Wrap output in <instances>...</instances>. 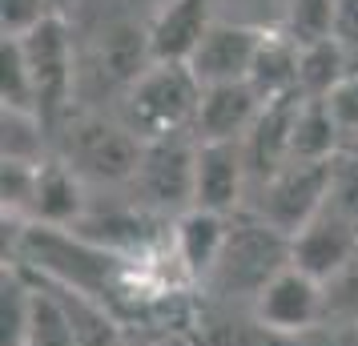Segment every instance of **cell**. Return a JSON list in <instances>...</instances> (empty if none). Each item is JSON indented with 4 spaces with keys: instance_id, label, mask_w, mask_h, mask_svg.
I'll list each match as a JSON object with an SVG mask.
<instances>
[{
    "instance_id": "6da1fadb",
    "label": "cell",
    "mask_w": 358,
    "mask_h": 346,
    "mask_svg": "<svg viewBox=\"0 0 358 346\" xmlns=\"http://www.w3.org/2000/svg\"><path fill=\"white\" fill-rule=\"evenodd\" d=\"M201 81L189 65L153 61V65L125 89L121 97V121L137 141H162L178 133H194L197 109H201Z\"/></svg>"
},
{
    "instance_id": "7a4b0ae2",
    "label": "cell",
    "mask_w": 358,
    "mask_h": 346,
    "mask_svg": "<svg viewBox=\"0 0 358 346\" xmlns=\"http://www.w3.org/2000/svg\"><path fill=\"white\" fill-rule=\"evenodd\" d=\"M286 266H290V238L274 230L270 222H262L258 214L242 210L229 217L226 246H222L213 274L206 278V290L217 298L254 302Z\"/></svg>"
},
{
    "instance_id": "3957f363",
    "label": "cell",
    "mask_w": 358,
    "mask_h": 346,
    "mask_svg": "<svg viewBox=\"0 0 358 346\" xmlns=\"http://www.w3.org/2000/svg\"><path fill=\"white\" fill-rule=\"evenodd\" d=\"M65 137L57 157H65L85 182L93 185H133V173L141 165V149L121 117H101V113H69L65 117Z\"/></svg>"
},
{
    "instance_id": "277c9868",
    "label": "cell",
    "mask_w": 358,
    "mask_h": 346,
    "mask_svg": "<svg viewBox=\"0 0 358 346\" xmlns=\"http://www.w3.org/2000/svg\"><path fill=\"white\" fill-rule=\"evenodd\" d=\"M17 41H20V49H24V61H29L36 113L45 117V125L57 133L65 125L69 109H73V89L81 81V65H77L69 20L52 17L41 29H33L29 36H17Z\"/></svg>"
},
{
    "instance_id": "5b68a950",
    "label": "cell",
    "mask_w": 358,
    "mask_h": 346,
    "mask_svg": "<svg viewBox=\"0 0 358 346\" xmlns=\"http://www.w3.org/2000/svg\"><path fill=\"white\" fill-rule=\"evenodd\" d=\"M326 185H330V161H290L274 178L250 189L245 210L294 238L326 210Z\"/></svg>"
},
{
    "instance_id": "8992f818",
    "label": "cell",
    "mask_w": 358,
    "mask_h": 346,
    "mask_svg": "<svg viewBox=\"0 0 358 346\" xmlns=\"http://www.w3.org/2000/svg\"><path fill=\"white\" fill-rule=\"evenodd\" d=\"M194 182H197V137L178 133L162 141H145L141 165L133 173V194L153 214L181 217L194 210Z\"/></svg>"
},
{
    "instance_id": "52a82bcc",
    "label": "cell",
    "mask_w": 358,
    "mask_h": 346,
    "mask_svg": "<svg viewBox=\"0 0 358 346\" xmlns=\"http://www.w3.org/2000/svg\"><path fill=\"white\" fill-rule=\"evenodd\" d=\"M322 310H326V290L322 282L310 274L286 266L254 302H250V318L258 326L274 330V334H306V330H322Z\"/></svg>"
},
{
    "instance_id": "ba28073f",
    "label": "cell",
    "mask_w": 358,
    "mask_h": 346,
    "mask_svg": "<svg viewBox=\"0 0 358 346\" xmlns=\"http://www.w3.org/2000/svg\"><path fill=\"white\" fill-rule=\"evenodd\" d=\"M250 165L245 149L234 141H197V182L194 206L210 214L234 217L250 206Z\"/></svg>"
},
{
    "instance_id": "9c48e42d",
    "label": "cell",
    "mask_w": 358,
    "mask_h": 346,
    "mask_svg": "<svg viewBox=\"0 0 358 346\" xmlns=\"http://www.w3.org/2000/svg\"><path fill=\"white\" fill-rule=\"evenodd\" d=\"M153 65V49H149V20L137 17H117L109 20L101 33H93V49H89V65L81 73H97V81L117 89L125 97L145 69Z\"/></svg>"
},
{
    "instance_id": "30bf717a",
    "label": "cell",
    "mask_w": 358,
    "mask_h": 346,
    "mask_svg": "<svg viewBox=\"0 0 358 346\" xmlns=\"http://www.w3.org/2000/svg\"><path fill=\"white\" fill-rule=\"evenodd\" d=\"M262 29H250V24H234V20H213L206 41L197 45V52L189 57V69L201 81V89H213V85H245L250 73H254V61H258L262 49Z\"/></svg>"
},
{
    "instance_id": "8fae6325",
    "label": "cell",
    "mask_w": 358,
    "mask_h": 346,
    "mask_svg": "<svg viewBox=\"0 0 358 346\" xmlns=\"http://www.w3.org/2000/svg\"><path fill=\"white\" fill-rule=\"evenodd\" d=\"M358 254V226L342 222L334 214H318L306 230L290 238V266L310 274L314 282H330L342 266H350Z\"/></svg>"
},
{
    "instance_id": "7c38bea8",
    "label": "cell",
    "mask_w": 358,
    "mask_h": 346,
    "mask_svg": "<svg viewBox=\"0 0 358 346\" xmlns=\"http://www.w3.org/2000/svg\"><path fill=\"white\" fill-rule=\"evenodd\" d=\"M85 178L52 153L49 161L36 169V201H33V222L29 226H49V230H77L85 222L89 206V189Z\"/></svg>"
},
{
    "instance_id": "4fadbf2b",
    "label": "cell",
    "mask_w": 358,
    "mask_h": 346,
    "mask_svg": "<svg viewBox=\"0 0 358 346\" xmlns=\"http://www.w3.org/2000/svg\"><path fill=\"white\" fill-rule=\"evenodd\" d=\"M213 20H217L213 0H173V4H165L162 13L149 17V49H153V61L189 65V57L206 41Z\"/></svg>"
},
{
    "instance_id": "5bb4252c",
    "label": "cell",
    "mask_w": 358,
    "mask_h": 346,
    "mask_svg": "<svg viewBox=\"0 0 358 346\" xmlns=\"http://www.w3.org/2000/svg\"><path fill=\"white\" fill-rule=\"evenodd\" d=\"M266 101L245 85H213L201 93V109H197V125H194V137L197 141H234L242 145L254 121L262 117Z\"/></svg>"
},
{
    "instance_id": "9a60e30c",
    "label": "cell",
    "mask_w": 358,
    "mask_h": 346,
    "mask_svg": "<svg viewBox=\"0 0 358 346\" xmlns=\"http://www.w3.org/2000/svg\"><path fill=\"white\" fill-rule=\"evenodd\" d=\"M229 233V217L210 214V210H185L181 217H173L169 226V246H173V262L185 278H194L206 286V278L213 274V266L222 258Z\"/></svg>"
},
{
    "instance_id": "2e32d148",
    "label": "cell",
    "mask_w": 358,
    "mask_h": 346,
    "mask_svg": "<svg viewBox=\"0 0 358 346\" xmlns=\"http://www.w3.org/2000/svg\"><path fill=\"white\" fill-rule=\"evenodd\" d=\"M302 97L266 101L262 117L254 121L250 137L242 141L245 165H250V189L266 178H274L282 165H290V141H294V117H298Z\"/></svg>"
},
{
    "instance_id": "e0dca14e",
    "label": "cell",
    "mask_w": 358,
    "mask_h": 346,
    "mask_svg": "<svg viewBox=\"0 0 358 346\" xmlns=\"http://www.w3.org/2000/svg\"><path fill=\"white\" fill-rule=\"evenodd\" d=\"M298 73H302V45L286 33L262 36L258 61H254V73H250V89L262 101L302 97L298 93Z\"/></svg>"
},
{
    "instance_id": "ac0fdd59",
    "label": "cell",
    "mask_w": 358,
    "mask_h": 346,
    "mask_svg": "<svg viewBox=\"0 0 358 346\" xmlns=\"http://www.w3.org/2000/svg\"><path fill=\"white\" fill-rule=\"evenodd\" d=\"M342 149H346V129L338 125V117L330 113V105L302 97L298 117H294L290 161H334Z\"/></svg>"
},
{
    "instance_id": "d6986e66",
    "label": "cell",
    "mask_w": 358,
    "mask_h": 346,
    "mask_svg": "<svg viewBox=\"0 0 358 346\" xmlns=\"http://www.w3.org/2000/svg\"><path fill=\"white\" fill-rule=\"evenodd\" d=\"M49 286L57 290L61 306H65L77 346H125V334H121V322H117L113 306H105V302H97V298H89V294H77L69 286H57V282H49Z\"/></svg>"
},
{
    "instance_id": "ffe728a7",
    "label": "cell",
    "mask_w": 358,
    "mask_h": 346,
    "mask_svg": "<svg viewBox=\"0 0 358 346\" xmlns=\"http://www.w3.org/2000/svg\"><path fill=\"white\" fill-rule=\"evenodd\" d=\"M350 49L338 36H326L314 45H302V73H298V93L306 101H326L338 81L350 73Z\"/></svg>"
},
{
    "instance_id": "44dd1931",
    "label": "cell",
    "mask_w": 358,
    "mask_h": 346,
    "mask_svg": "<svg viewBox=\"0 0 358 346\" xmlns=\"http://www.w3.org/2000/svg\"><path fill=\"white\" fill-rule=\"evenodd\" d=\"M49 125L41 113L24 109H0V161H24L41 165L49 161Z\"/></svg>"
},
{
    "instance_id": "7402d4cb",
    "label": "cell",
    "mask_w": 358,
    "mask_h": 346,
    "mask_svg": "<svg viewBox=\"0 0 358 346\" xmlns=\"http://www.w3.org/2000/svg\"><path fill=\"white\" fill-rule=\"evenodd\" d=\"M33 330V278L20 266L0 274V346H29Z\"/></svg>"
},
{
    "instance_id": "603a6c76",
    "label": "cell",
    "mask_w": 358,
    "mask_h": 346,
    "mask_svg": "<svg viewBox=\"0 0 358 346\" xmlns=\"http://www.w3.org/2000/svg\"><path fill=\"white\" fill-rule=\"evenodd\" d=\"M29 346H77L61 298H57V290L49 282H41V278H33V330H29Z\"/></svg>"
},
{
    "instance_id": "cb8c5ba5",
    "label": "cell",
    "mask_w": 358,
    "mask_h": 346,
    "mask_svg": "<svg viewBox=\"0 0 358 346\" xmlns=\"http://www.w3.org/2000/svg\"><path fill=\"white\" fill-rule=\"evenodd\" d=\"M0 105L36 113L33 77H29V61H24V49H20L17 36H4V45H0Z\"/></svg>"
},
{
    "instance_id": "d4e9b609",
    "label": "cell",
    "mask_w": 358,
    "mask_h": 346,
    "mask_svg": "<svg viewBox=\"0 0 358 346\" xmlns=\"http://www.w3.org/2000/svg\"><path fill=\"white\" fill-rule=\"evenodd\" d=\"M326 290V310H322V326L334 334L358 330V254L350 266H342L334 278L322 286Z\"/></svg>"
},
{
    "instance_id": "484cf974",
    "label": "cell",
    "mask_w": 358,
    "mask_h": 346,
    "mask_svg": "<svg viewBox=\"0 0 358 346\" xmlns=\"http://www.w3.org/2000/svg\"><path fill=\"white\" fill-rule=\"evenodd\" d=\"M217 20H234V24H250L262 33H282L290 24V13L298 0H213Z\"/></svg>"
},
{
    "instance_id": "4316f807",
    "label": "cell",
    "mask_w": 358,
    "mask_h": 346,
    "mask_svg": "<svg viewBox=\"0 0 358 346\" xmlns=\"http://www.w3.org/2000/svg\"><path fill=\"white\" fill-rule=\"evenodd\" d=\"M36 169L41 165L24 161H0V206L8 222H33V201H36Z\"/></svg>"
},
{
    "instance_id": "83f0119b",
    "label": "cell",
    "mask_w": 358,
    "mask_h": 346,
    "mask_svg": "<svg viewBox=\"0 0 358 346\" xmlns=\"http://www.w3.org/2000/svg\"><path fill=\"white\" fill-rule=\"evenodd\" d=\"M326 214L358 226V153L342 149L330 161V185H326Z\"/></svg>"
},
{
    "instance_id": "f1b7e54d",
    "label": "cell",
    "mask_w": 358,
    "mask_h": 346,
    "mask_svg": "<svg viewBox=\"0 0 358 346\" xmlns=\"http://www.w3.org/2000/svg\"><path fill=\"white\" fill-rule=\"evenodd\" d=\"M65 17L57 8V0H0V24L4 36H29L33 29H41L45 20Z\"/></svg>"
},
{
    "instance_id": "f546056e",
    "label": "cell",
    "mask_w": 358,
    "mask_h": 346,
    "mask_svg": "<svg viewBox=\"0 0 358 346\" xmlns=\"http://www.w3.org/2000/svg\"><path fill=\"white\" fill-rule=\"evenodd\" d=\"M326 105H330V113L338 117V125L346 129V141H350L358 133V65L338 81V89L326 97Z\"/></svg>"
},
{
    "instance_id": "4dcf8cb0",
    "label": "cell",
    "mask_w": 358,
    "mask_h": 346,
    "mask_svg": "<svg viewBox=\"0 0 358 346\" xmlns=\"http://www.w3.org/2000/svg\"><path fill=\"white\" fill-rule=\"evenodd\" d=\"M125 4H129V8H133L141 20H149L153 13H162L165 4H173V0H125Z\"/></svg>"
},
{
    "instance_id": "1f68e13d",
    "label": "cell",
    "mask_w": 358,
    "mask_h": 346,
    "mask_svg": "<svg viewBox=\"0 0 358 346\" xmlns=\"http://www.w3.org/2000/svg\"><path fill=\"white\" fill-rule=\"evenodd\" d=\"M338 346H358V330H346V334H338Z\"/></svg>"
},
{
    "instance_id": "d6a6232c",
    "label": "cell",
    "mask_w": 358,
    "mask_h": 346,
    "mask_svg": "<svg viewBox=\"0 0 358 346\" xmlns=\"http://www.w3.org/2000/svg\"><path fill=\"white\" fill-rule=\"evenodd\" d=\"M73 4H77V0H57V8H61V13H69Z\"/></svg>"
},
{
    "instance_id": "836d02e7",
    "label": "cell",
    "mask_w": 358,
    "mask_h": 346,
    "mask_svg": "<svg viewBox=\"0 0 358 346\" xmlns=\"http://www.w3.org/2000/svg\"><path fill=\"white\" fill-rule=\"evenodd\" d=\"M346 149H355V153H358V133L350 137V141H346Z\"/></svg>"
},
{
    "instance_id": "e575fe53",
    "label": "cell",
    "mask_w": 358,
    "mask_h": 346,
    "mask_svg": "<svg viewBox=\"0 0 358 346\" xmlns=\"http://www.w3.org/2000/svg\"><path fill=\"white\" fill-rule=\"evenodd\" d=\"M157 346H178V343H157Z\"/></svg>"
}]
</instances>
